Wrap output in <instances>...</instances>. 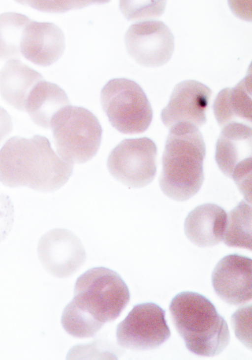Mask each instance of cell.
Segmentation results:
<instances>
[{
	"label": "cell",
	"instance_id": "10",
	"mask_svg": "<svg viewBox=\"0 0 252 360\" xmlns=\"http://www.w3.org/2000/svg\"><path fill=\"white\" fill-rule=\"evenodd\" d=\"M129 55L138 63L158 67L167 63L174 50V38L162 21L142 20L129 27L125 36Z\"/></svg>",
	"mask_w": 252,
	"mask_h": 360
},
{
	"label": "cell",
	"instance_id": "24",
	"mask_svg": "<svg viewBox=\"0 0 252 360\" xmlns=\"http://www.w3.org/2000/svg\"><path fill=\"white\" fill-rule=\"evenodd\" d=\"M14 222V208L9 197L0 192V242L10 233Z\"/></svg>",
	"mask_w": 252,
	"mask_h": 360
},
{
	"label": "cell",
	"instance_id": "2",
	"mask_svg": "<svg viewBox=\"0 0 252 360\" xmlns=\"http://www.w3.org/2000/svg\"><path fill=\"white\" fill-rule=\"evenodd\" d=\"M205 154V145L198 128L188 124H178L170 128L159 179L164 194L180 201L195 195L204 180Z\"/></svg>",
	"mask_w": 252,
	"mask_h": 360
},
{
	"label": "cell",
	"instance_id": "12",
	"mask_svg": "<svg viewBox=\"0 0 252 360\" xmlns=\"http://www.w3.org/2000/svg\"><path fill=\"white\" fill-rule=\"evenodd\" d=\"M205 84L193 80L177 84L167 105L161 112L163 124L168 128L188 124L199 128L207 120L206 111L212 95Z\"/></svg>",
	"mask_w": 252,
	"mask_h": 360
},
{
	"label": "cell",
	"instance_id": "1",
	"mask_svg": "<svg viewBox=\"0 0 252 360\" xmlns=\"http://www.w3.org/2000/svg\"><path fill=\"white\" fill-rule=\"evenodd\" d=\"M73 170L72 164L59 157L44 136H14L0 149V182L10 187L53 191L67 181Z\"/></svg>",
	"mask_w": 252,
	"mask_h": 360
},
{
	"label": "cell",
	"instance_id": "11",
	"mask_svg": "<svg viewBox=\"0 0 252 360\" xmlns=\"http://www.w3.org/2000/svg\"><path fill=\"white\" fill-rule=\"evenodd\" d=\"M37 254L45 269L58 277L72 275L86 259L80 240L63 228L52 229L44 234L38 243Z\"/></svg>",
	"mask_w": 252,
	"mask_h": 360
},
{
	"label": "cell",
	"instance_id": "21",
	"mask_svg": "<svg viewBox=\"0 0 252 360\" xmlns=\"http://www.w3.org/2000/svg\"><path fill=\"white\" fill-rule=\"evenodd\" d=\"M61 323L69 334L78 338L94 336L104 325L77 307L71 300L63 310Z\"/></svg>",
	"mask_w": 252,
	"mask_h": 360
},
{
	"label": "cell",
	"instance_id": "3",
	"mask_svg": "<svg viewBox=\"0 0 252 360\" xmlns=\"http://www.w3.org/2000/svg\"><path fill=\"white\" fill-rule=\"evenodd\" d=\"M169 310L177 331L191 352L213 357L228 344L230 336L226 321L202 294L180 292L171 300Z\"/></svg>",
	"mask_w": 252,
	"mask_h": 360
},
{
	"label": "cell",
	"instance_id": "16",
	"mask_svg": "<svg viewBox=\"0 0 252 360\" xmlns=\"http://www.w3.org/2000/svg\"><path fill=\"white\" fill-rule=\"evenodd\" d=\"M213 109L220 126L231 123L252 126V77L247 75L235 87L225 88L216 96Z\"/></svg>",
	"mask_w": 252,
	"mask_h": 360
},
{
	"label": "cell",
	"instance_id": "4",
	"mask_svg": "<svg viewBox=\"0 0 252 360\" xmlns=\"http://www.w3.org/2000/svg\"><path fill=\"white\" fill-rule=\"evenodd\" d=\"M129 300L128 288L121 276L111 269L97 267L77 278L71 301L104 324L117 318Z\"/></svg>",
	"mask_w": 252,
	"mask_h": 360
},
{
	"label": "cell",
	"instance_id": "18",
	"mask_svg": "<svg viewBox=\"0 0 252 360\" xmlns=\"http://www.w3.org/2000/svg\"><path fill=\"white\" fill-rule=\"evenodd\" d=\"M69 105L67 95L61 87L43 80L37 83L30 92L25 110L34 123L48 128L56 114Z\"/></svg>",
	"mask_w": 252,
	"mask_h": 360
},
{
	"label": "cell",
	"instance_id": "25",
	"mask_svg": "<svg viewBox=\"0 0 252 360\" xmlns=\"http://www.w3.org/2000/svg\"><path fill=\"white\" fill-rule=\"evenodd\" d=\"M54 3L47 2V1H35L34 3H30L29 4L33 7L43 11L47 12H62L72 8H77L83 6L86 3H78V1L74 2L72 1L70 3L68 1L66 3L64 1L63 3H58V1H53Z\"/></svg>",
	"mask_w": 252,
	"mask_h": 360
},
{
	"label": "cell",
	"instance_id": "7",
	"mask_svg": "<svg viewBox=\"0 0 252 360\" xmlns=\"http://www.w3.org/2000/svg\"><path fill=\"white\" fill-rule=\"evenodd\" d=\"M157 155V146L150 138L126 139L112 150L107 165L118 181L130 187H142L156 176Z\"/></svg>",
	"mask_w": 252,
	"mask_h": 360
},
{
	"label": "cell",
	"instance_id": "19",
	"mask_svg": "<svg viewBox=\"0 0 252 360\" xmlns=\"http://www.w3.org/2000/svg\"><path fill=\"white\" fill-rule=\"evenodd\" d=\"M242 200L227 216L222 240L229 247L252 250V206Z\"/></svg>",
	"mask_w": 252,
	"mask_h": 360
},
{
	"label": "cell",
	"instance_id": "22",
	"mask_svg": "<svg viewBox=\"0 0 252 360\" xmlns=\"http://www.w3.org/2000/svg\"><path fill=\"white\" fill-rule=\"evenodd\" d=\"M137 2V1L122 0L120 8L128 20H143L151 17L160 15L164 10L161 3Z\"/></svg>",
	"mask_w": 252,
	"mask_h": 360
},
{
	"label": "cell",
	"instance_id": "13",
	"mask_svg": "<svg viewBox=\"0 0 252 360\" xmlns=\"http://www.w3.org/2000/svg\"><path fill=\"white\" fill-rule=\"evenodd\" d=\"M212 283L217 295L233 305L252 299V259L237 253L227 255L216 264Z\"/></svg>",
	"mask_w": 252,
	"mask_h": 360
},
{
	"label": "cell",
	"instance_id": "23",
	"mask_svg": "<svg viewBox=\"0 0 252 360\" xmlns=\"http://www.w3.org/2000/svg\"><path fill=\"white\" fill-rule=\"evenodd\" d=\"M252 305L242 306L231 316L232 326L237 338L247 347L251 349Z\"/></svg>",
	"mask_w": 252,
	"mask_h": 360
},
{
	"label": "cell",
	"instance_id": "6",
	"mask_svg": "<svg viewBox=\"0 0 252 360\" xmlns=\"http://www.w3.org/2000/svg\"><path fill=\"white\" fill-rule=\"evenodd\" d=\"M100 102L111 125L122 133H143L152 122L150 103L142 88L132 80L108 81L101 90Z\"/></svg>",
	"mask_w": 252,
	"mask_h": 360
},
{
	"label": "cell",
	"instance_id": "26",
	"mask_svg": "<svg viewBox=\"0 0 252 360\" xmlns=\"http://www.w3.org/2000/svg\"><path fill=\"white\" fill-rule=\"evenodd\" d=\"M12 121L8 113L0 106V143L11 132Z\"/></svg>",
	"mask_w": 252,
	"mask_h": 360
},
{
	"label": "cell",
	"instance_id": "9",
	"mask_svg": "<svg viewBox=\"0 0 252 360\" xmlns=\"http://www.w3.org/2000/svg\"><path fill=\"white\" fill-rule=\"evenodd\" d=\"M252 151V126L234 122L222 127L216 145V161L239 190L251 185Z\"/></svg>",
	"mask_w": 252,
	"mask_h": 360
},
{
	"label": "cell",
	"instance_id": "5",
	"mask_svg": "<svg viewBox=\"0 0 252 360\" xmlns=\"http://www.w3.org/2000/svg\"><path fill=\"white\" fill-rule=\"evenodd\" d=\"M50 128L58 154L71 164L89 161L99 148L102 128L96 116L85 108L64 107L55 116Z\"/></svg>",
	"mask_w": 252,
	"mask_h": 360
},
{
	"label": "cell",
	"instance_id": "20",
	"mask_svg": "<svg viewBox=\"0 0 252 360\" xmlns=\"http://www.w3.org/2000/svg\"><path fill=\"white\" fill-rule=\"evenodd\" d=\"M32 20L15 12L0 14V59H18L21 55L20 43L23 31Z\"/></svg>",
	"mask_w": 252,
	"mask_h": 360
},
{
	"label": "cell",
	"instance_id": "14",
	"mask_svg": "<svg viewBox=\"0 0 252 360\" xmlns=\"http://www.w3.org/2000/svg\"><path fill=\"white\" fill-rule=\"evenodd\" d=\"M64 48L63 32L53 23L31 21L23 31L21 55L36 65L52 64L62 56Z\"/></svg>",
	"mask_w": 252,
	"mask_h": 360
},
{
	"label": "cell",
	"instance_id": "17",
	"mask_svg": "<svg viewBox=\"0 0 252 360\" xmlns=\"http://www.w3.org/2000/svg\"><path fill=\"white\" fill-rule=\"evenodd\" d=\"M43 80L40 73L19 59L9 60L0 71V94L11 106L25 111L30 92Z\"/></svg>",
	"mask_w": 252,
	"mask_h": 360
},
{
	"label": "cell",
	"instance_id": "15",
	"mask_svg": "<svg viewBox=\"0 0 252 360\" xmlns=\"http://www.w3.org/2000/svg\"><path fill=\"white\" fill-rule=\"evenodd\" d=\"M226 220V212L220 206L213 203L200 205L186 217L185 233L198 246L215 245L222 240Z\"/></svg>",
	"mask_w": 252,
	"mask_h": 360
},
{
	"label": "cell",
	"instance_id": "8",
	"mask_svg": "<svg viewBox=\"0 0 252 360\" xmlns=\"http://www.w3.org/2000/svg\"><path fill=\"white\" fill-rule=\"evenodd\" d=\"M116 335L123 347L136 350L157 348L171 335L165 311L153 302L136 304L117 325Z\"/></svg>",
	"mask_w": 252,
	"mask_h": 360
}]
</instances>
